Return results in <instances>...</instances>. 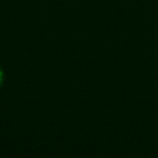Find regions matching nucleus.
<instances>
[{"label": "nucleus", "mask_w": 158, "mask_h": 158, "mask_svg": "<svg viewBox=\"0 0 158 158\" xmlns=\"http://www.w3.org/2000/svg\"><path fill=\"white\" fill-rule=\"evenodd\" d=\"M4 78H6V75H4V71H3V69L0 68V87H2V85L4 83Z\"/></svg>", "instance_id": "nucleus-1"}]
</instances>
